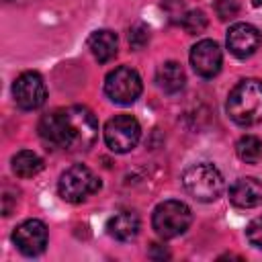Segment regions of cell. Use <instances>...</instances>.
<instances>
[{"label": "cell", "instance_id": "6da1fadb", "mask_svg": "<svg viewBox=\"0 0 262 262\" xmlns=\"http://www.w3.org/2000/svg\"><path fill=\"white\" fill-rule=\"evenodd\" d=\"M39 135L45 143L68 151H86L98 135V121L86 106L55 108L41 117Z\"/></svg>", "mask_w": 262, "mask_h": 262}, {"label": "cell", "instance_id": "7a4b0ae2", "mask_svg": "<svg viewBox=\"0 0 262 262\" xmlns=\"http://www.w3.org/2000/svg\"><path fill=\"white\" fill-rule=\"evenodd\" d=\"M229 119L239 127H252L262 121V80L248 78L237 82L225 102Z\"/></svg>", "mask_w": 262, "mask_h": 262}, {"label": "cell", "instance_id": "3957f363", "mask_svg": "<svg viewBox=\"0 0 262 262\" xmlns=\"http://www.w3.org/2000/svg\"><path fill=\"white\" fill-rule=\"evenodd\" d=\"M182 186L184 190L201 201V203H211L215 201L223 188H225V180L223 174L219 172L217 166L209 164V162H201V164H192L182 172Z\"/></svg>", "mask_w": 262, "mask_h": 262}, {"label": "cell", "instance_id": "277c9868", "mask_svg": "<svg viewBox=\"0 0 262 262\" xmlns=\"http://www.w3.org/2000/svg\"><path fill=\"white\" fill-rule=\"evenodd\" d=\"M190 223H192L190 207L176 199L160 203L151 215V225L162 239H172L182 235L190 227Z\"/></svg>", "mask_w": 262, "mask_h": 262}, {"label": "cell", "instance_id": "5b68a950", "mask_svg": "<svg viewBox=\"0 0 262 262\" xmlns=\"http://www.w3.org/2000/svg\"><path fill=\"white\" fill-rule=\"evenodd\" d=\"M57 190H59V196L63 201L76 205V203L86 201L90 194L98 192L100 190V180L88 166L74 164L59 176Z\"/></svg>", "mask_w": 262, "mask_h": 262}, {"label": "cell", "instance_id": "8992f818", "mask_svg": "<svg viewBox=\"0 0 262 262\" xmlns=\"http://www.w3.org/2000/svg\"><path fill=\"white\" fill-rule=\"evenodd\" d=\"M141 78L129 66H119L111 70L104 78V92L117 104H131L141 94Z\"/></svg>", "mask_w": 262, "mask_h": 262}, {"label": "cell", "instance_id": "52a82bcc", "mask_svg": "<svg viewBox=\"0 0 262 262\" xmlns=\"http://www.w3.org/2000/svg\"><path fill=\"white\" fill-rule=\"evenodd\" d=\"M141 137V127L131 115H115L104 125V143L115 154L131 151Z\"/></svg>", "mask_w": 262, "mask_h": 262}, {"label": "cell", "instance_id": "ba28073f", "mask_svg": "<svg viewBox=\"0 0 262 262\" xmlns=\"http://www.w3.org/2000/svg\"><path fill=\"white\" fill-rule=\"evenodd\" d=\"M12 96L23 111L41 108L47 98V88L43 78L37 72H23L12 84Z\"/></svg>", "mask_w": 262, "mask_h": 262}, {"label": "cell", "instance_id": "9c48e42d", "mask_svg": "<svg viewBox=\"0 0 262 262\" xmlns=\"http://www.w3.org/2000/svg\"><path fill=\"white\" fill-rule=\"evenodd\" d=\"M49 233L43 221L39 219H27L12 231V242L25 256H39L47 246Z\"/></svg>", "mask_w": 262, "mask_h": 262}, {"label": "cell", "instance_id": "30bf717a", "mask_svg": "<svg viewBox=\"0 0 262 262\" xmlns=\"http://www.w3.org/2000/svg\"><path fill=\"white\" fill-rule=\"evenodd\" d=\"M225 41H227V49L235 57L246 59V57L254 55L258 51V47L262 45V33L250 23H235L229 27Z\"/></svg>", "mask_w": 262, "mask_h": 262}, {"label": "cell", "instance_id": "8fae6325", "mask_svg": "<svg viewBox=\"0 0 262 262\" xmlns=\"http://www.w3.org/2000/svg\"><path fill=\"white\" fill-rule=\"evenodd\" d=\"M223 55L213 39H203L190 49V66L201 78H213L219 74Z\"/></svg>", "mask_w": 262, "mask_h": 262}, {"label": "cell", "instance_id": "7c38bea8", "mask_svg": "<svg viewBox=\"0 0 262 262\" xmlns=\"http://www.w3.org/2000/svg\"><path fill=\"white\" fill-rule=\"evenodd\" d=\"M229 201L237 209H254L262 205V182L252 176L237 178L229 186Z\"/></svg>", "mask_w": 262, "mask_h": 262}, {"label": "cell", "instance_id": "4fadbf2b", "mask_svg": "<svg viewBox=\"0 0 262 262\" xmlns=\"http://www.w3.org/2000/svg\"><path fill=\"white\" fill-rule=\"evenodd\" d=\"M139 227H141L139 217L133 211H119L106 223L108 235L115 237V239H119V242H131V239H135L137 233H139Z\"/></svg>", "mask_w": 262, "mask_h": 262}, {"label": "cell", "instance_id": "5bb4252c", "mask_svg": "<svg viewBox=\"0 0 262 262\" xmlns=\"http://www.w3.org/2000/svg\"><path fill=\"white\" fill-rule=\"evenodd\" d=\"M88 49H90V53L94 55L96 61L106 63V61H111L117 55L119 39H117V35L113 31L100 29V31H94L88 37Z\"/></svg>", "mask_w": 262, "mask_h": 262}, {"label": "cell", "instance_id": "9a60e30c", "mask_svg": "<svg viewBox=\"0 0 262 262\" xmlns=\"http://www.w3.org/2000/svg\"><path fill=\"white\" fill-rule=\"evenodd\" d=\"M156 82H158V86L164 92L176 94V92H180L184 88L186 74H184V70H182L180 63H176V61H164L158 68V72H156Z\"/></svg>", "mask_w": 262, "mask_h": 262}, {"label": "cell", "instance_id": "2e32d148", "mask_svg": "<svg viewBox=\"0 0 262 262\" xmlns=\"http://www.w3.org/2000/svg\"><path fill=\"white\" fill-rule=\"evenodd\" d=\"M12 172L18 178H33L43 170V160L31 151V149H20L12 156Z\"/></svg>", "mask_w": 262, "mask_h": 262}, {"label": "cell", "instance_id": "e0dca14e", "mask_svg": "<svg viewBox=\"0 0 262 262\" xmlns=\"http://www.w3.org/2000/svg\"><path fill=\"white\" fill-rule=\"evenodd\" d=\"M237 158L246 164H256L262 158V141L256 135H244L239 137L237 145H235Z\"/></svg>", "mask_w": 262, "mask_h": 262}, {"label": "cell", "instance_id": "ac0fdd59", "mask_svg": "<svg viewBox=\"0 0 262 262\" xmlns=\"http://www.w3.org/2000/svg\"><path fill=\"white\" fill-rule=\"evenodd\" d=\"M182 29L188 33V35H199L207 29V16L203 10H188L184 16H182Z\"/></svg>", "mask_w": 262, "mask_h": 262}, {"label": "cell", "instance_id": "d6986e66", "mask_svg": "<svg viewBox=\"0 0 262 262\" xmlns=\"http://www.w3.org/2000/svg\"><path fill=\"white\" fill-rule=\"evenodd\" d=\"M147 41H149V29L143 23L133 25L131 31H129V43H131V47L133 49H141Z\"/></svg>", "mask_w": 262, "mask_h": 262}, {"label": "cell", "instance_id": "ffe728a7", "mask_svg": "<svg viewBox=\"0 0 262 262\" xmlns=\"http://www.w3.org/2000/svg\"><path fill=\"white\" fill-rule=\"evenodd\" d=\"M246 237L254 248L262 250V215H258L250 221V225L246 229Z\"/></svg>", "mask_w": 262, "mask_h": 262}, {"label": "cell", "instance_id": "44dd1931", "mask_svg": "<svg viewBox=\"0 0 262 262\" xmlns=\"http://www.w3.org/2000/svg\"><path fill=\"white\" fill-rule=\"evenodd\" d=\"M237 0H217V12L221 18H231L237 12Z\"/></svg>", "mask_w": 262, "mask_h": 262}]
</instances>
